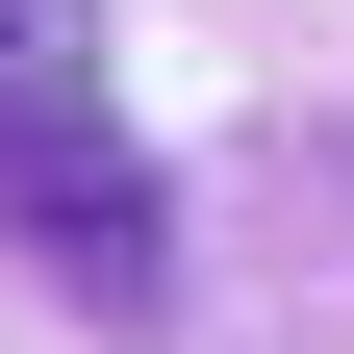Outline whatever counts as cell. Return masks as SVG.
<instances>
[{
    "instance_id": "cell-1",
    "label": "cell",
    "mask_w": 354,
    "mask_h": 354,
    "mask_svg": "<svg viewBox=\"0 0 354 354\" xmlns=\"http://www.w3.org/2000/svg\"><path fill=\"white\" fill-rule=\"evenodd\" d=\"M0 228L76 304H177V177L102 127V76H0Z\"/></svg>"
},
{
    "instance_id": "cell-2",
    "label": "cell",
    "mask_w": 354,
    "mask_h": 354,
    "mask_svg": "<svg viewBox=\"0 0 354 354\" xmlns=\"http://www.w3.org/2000/svg\"><path fill=\"white\" fill-rule=\"evenodd\" d=\"M0 76H76V0H0Z\"/></svg>"
}]
</instances>
